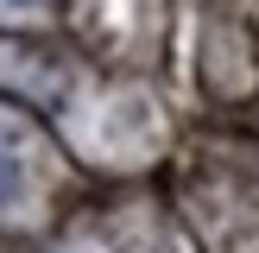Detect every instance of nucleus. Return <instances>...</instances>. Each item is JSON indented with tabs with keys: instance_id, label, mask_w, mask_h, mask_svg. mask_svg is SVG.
<instances>
[{
	"instance_id": "nucleus-1",
	"label": "nucleus",
	"mask_w": 259,
	"mask_h": 253,
	"mask_svg": "<svg viewBox=\"0 0 259 253\" xmlns=\"http://www.w3.org/2000/svg\"><path fill=\"white\" fill-rule=\"evenodd\" d=\"M13 7H25V0H13Z\"/></svg>"
}]
</instances>
